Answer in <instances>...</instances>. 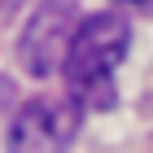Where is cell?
<instances>
[{
	"mask_svg": "<svg viewBox=\"0 0 153 153\" xmlns=\"http://www.w3.org/2000/svg\"><path fill=\"white\" fill-rule=\"evenodd\" d=\"M79 118L83 105L70 96H35L13 114L4 153H61L74 140Z\"/></svg>",
	"mask_w": 153,
	"mask_h": 153,
	"instance_id": "3",
	"label": "cell"
},
{
	"mask_svg": "<svg viewBox=\"0 0 153 153\" xmlns=\"http://www.w3.org/2000/svg\"><path fill=\"white\" fill-rule=\"evenodd\" d=\"M79 22H83V13H79L74 0H44V4H35L22 39H18L22 70L35 74V79L57 74L61 66H66V53H70V44H74Z\"/></svg>",
	"mask_w": 153,
	"mask_h": 153,
	"instance_id": "2",
	"label": "cell"
},
{
	"mask_svg": "<svg viewBox=\"0 0 153 153\" xmlns=\"http://www.w3.org/2000/svg\"><path fill=\"white\" fill-rule=\"evenodd\" d=\"M131 48V26L123 13H92L83 18L74 31V44L66 53V96L79 101L83 114L88 109H109L114 96V70L123 66Z\"/></svg>",
	"mask_w": 153,
	"mask_h": 153,
	"instance_id": "1",
	"label": "cell"
}]
</instances>
